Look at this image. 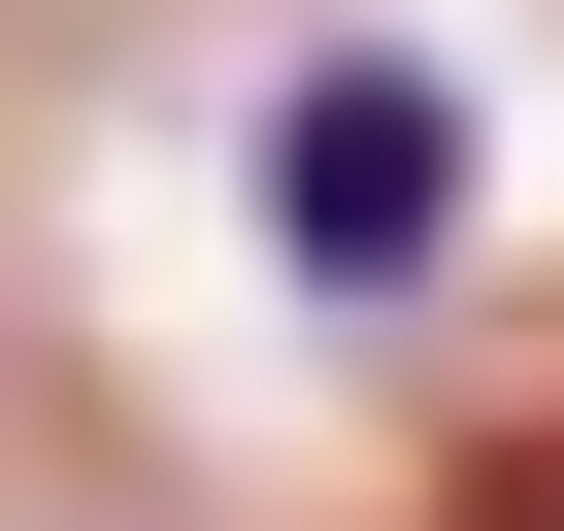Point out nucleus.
I'll list each match as a JSON object with an SVG mask.
<instances>
[{
    "label": "nucleus",
    "instance_id": "obj_2",
    "mask_svg": "<svg viewBox=\"0 0 564 531\" xmlns=\"http://www.w3.org/2000/svg\"><path fill=\"white\" fill-rule=\"evenodd\" d=\"M465 531H564V465H531V498H465Z\"/></svg>",
    "mask_w": 564,
    "mask_h": 531
},
{
    "label": "nucleus",
    "instance_id": "obj_1",
    "mask_svg": "<svg viewBox=\"0 0 564 531\" xmlns=\"http://www.w3.org/2000/svg\"><path fill=\"white\" fill-rule=\"evenodd\" d=\"M432 266H465V67L300 34L265 67V300H432Z\"/></svg>",
    "mask_w": 564,
    "mask_h": 531
}]
</instances>
